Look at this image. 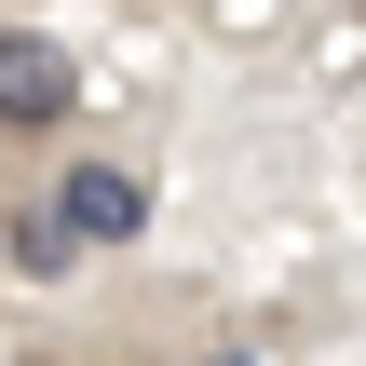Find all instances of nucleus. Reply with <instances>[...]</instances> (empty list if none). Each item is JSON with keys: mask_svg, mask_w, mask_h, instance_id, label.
<instances>
[{"mask_svg": "<svg viewBox=\"0 0 366 366\" xmlns=\"http://www.w3.org/2000/svg\"><path fill=\"white\" fill-rule=\"evenodd\" d=\"M81 109V54L54 27H0V136H54Z\"/></svg>", "mask_w": 366, "mask_h": 366, "instance_id": "f257e3e1", "label": "nucleus"}, {"mask_svg": "<svg viewBox=\"0 0 366 366\" xmlns=\"http://www.w3.org/2000/svg\"><path fill=\"white\" fill-rule=\"evenodd\" d=\"M14 272H68V231H54V204H27V217H14Z\"/></svg>", "mask_w": 366, "mask_h": 366, "instance_id": "7ed1b4c3", "label": "nucleus"}, {"mask_svg": "<svg viewBox=\"0 0 366 366\" xmlns=\"http://www.w3.org/2000/svg\"><path fill=\"white\" fill-rule=\"evenodd\" d=\"M54 231H68V244H136V231H149V177H136V163H81V177L54 190Z\"/></svg>", "mask_w": 366, "mask_h": 366, "instance_id": "f03ea898", "label": "nucleus"}, {"mask_svg": "<svg viewBox=\"0 0 366 366\" xmlns=\"http://www.w3.org/2000/svg\"><path fill=\"white\" fill-rule=\"evenodd\" d=\"M204 366H244V353H204Z\"/></svg>", "mask_w": 366, "mask_h": 366, "instance_id": "20e7f679", "label": "nucleus"}]
</instances>
